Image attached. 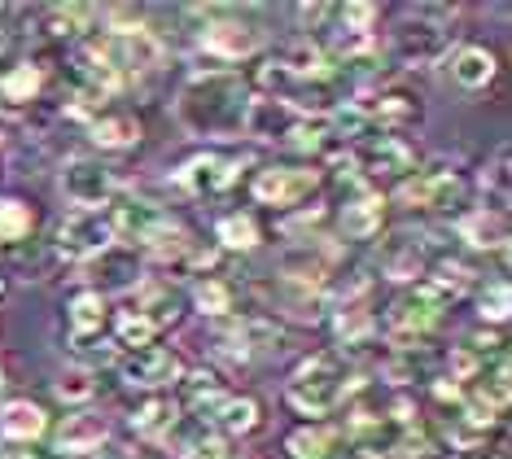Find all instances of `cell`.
<instances>
[{
  "label": "cell",
  "instance_id": "obj_39",
  "mask_svg": "<svg viewBox=\"0 0 512 459\" xmlns=\"http://www.w3.org/2000/svg\"><path fill=\"white\" fill-rule=\"evenodd\" d=\"M508 311H512V289H508V280H504V276L482 280V285H477V320L499 328V324H508Z\"/></svg>",
  "mask_w": 512,
  "mask_h": 459
},
{
  "label": "cell",
  "instance_id": "obj_4",
  "mask_svg": "<svg viewBox=\"0 0 512 459\" xmlns=\"http://www.w3.org/2000/svg\"><path fill=\"white\" fill-rule=\"evenodd\" d=\"M342 359L333 355V350H316V355L298 359V368L289 372L285 381V407L294 411V416H302V425H324V420L333 416L337 407V390H342Z\"/></svg>",
  "mask_w": 512,
  "mask_h": 459
},
{
  "label": "cell",
  "instance_id": "obj_35",
  "mask_svg": "<svg viewBox=\"0 0 512 459\" xmlns=\"http://www.w3.org/2000/svg\"><path fill=\"white\" fill-rule=\"evenodd\" d=\"M53 394H57V403H66L71 411L88 407L92 398H97V372L84 368V363H71V368H66V372H57Z\"/></svg>",
  "mask_w": 512,
  "mask_h": 459
},
{
  "label": "cell",
  "instance_id": "obj_33",
  "mask_svg": "<svg viewBox=\"0 0 512 459\" xmlns=\"http://www.w3.org/2000/svg\"><path fill=\"white\" fill-rule=\"evenodd\" d=\"M101 9L97 5H53L44 9V35L53 40H84V35L97 31Z\"/></svg>",
  "mask_w": 512,
  "mask_h": 459
},
{
  "label": "cell",
  "instance_id": "obj_16",
  "mask_svg": "<svg viewBox=\"0 0 512 459\" xmlns=\"http://www.w3.org/2000/svg\"><path fill=\"white\" fill-rule=\"evenodd\" d=\"M127 306H136L158 333H167V328H176L180 315H184V293L162 276H136L132 289H127Z\"/></svg>",
  "mask_w": 512,
  "mask_h": 459
},
{
  "label": "cell",
  "instance_id": "obj_14",
  "mask_svg": "<svg viewBox=\"0 0 512 459\" xmlns=\"http://www.w3.org/2000/svg\"><path fill=\"white\" fill-rule=\"evenodd\" d=\"M241 171H246V162L241 158L219 153V149H206V153H193V158L176 171V184L189 197H224V193H232V188L241 184Z\"/></svg>",
  "mask_w": 512,
  "mask_h": 459
},
{
  "label": "cell",
  "instance_id": "obj_1",
  "mask_svg": "<svg viewBox=\"0 0 512 459\" xmlns=\"http://www.w3.org/2000/svg\"><path fill=\"white\" fill-rule=\"evenodd\" d=\"M246 105H250V88L237 70L206 66L184 84L180 101H176V119L189 136L232 140V136H241Z\"/></svg>",
  "mask_w": 512,
  "mask_h": 459
},
{
  "label": "cell",
  "instance_id": "obj_47",
  "mask_svg": "<svg viewBox=\"0 0 512 459\" xmlns=\"http://www.w3.org/2000/svg\"><path fill=\"white\" fill-rule=\"evenodd\" d=\"M0 394H5V368H0Z\"/></svg>",
  "mask_w": 512,
  "mask_h": 459
},
{
  "label": "cell",
  "instance_id": "obj_10",
  "mask_svg": "<svg viewBox=\"0 0 512 459\" xmlns=\"http://www.w3.org/2000/svg\"><path fill=\"white\" fill-rule=\"evenodd\" d=\"M416 167H421V149H416L407 136H399V132L372 136L355 153V175L368 188H377V184H390L394 188L399 180H407Z\"/></svg>",
  "mask_w": 512,
  "mask_h": 459
},
{
  "label": "cell",
  "instance_id": "obj_9",
  "mask_svg": "<svg viewBox=\"0 0 512 459\" xmlns=\"http://www.w3.org/2000/svg\"><path fill=\"white\" fill-rule=\"evenodd\" d=\"M110 250H119V237H114V223L106 210H101V215H79V210H71L53 232V254L62 258V263L92 267Z\"/></svg>",
  "mask_w": 512,
  "mask_h": 459
},
{
  "label": "cell",
  "instance_id": "obj_13",
  "mask_svg": "<svg viewBox=\"0 0 512 459\" xmlns=\"http://www.w3.org/2000/svg\"><path fill=\"white\" fill-rule=\"evenodd\" d=\"M97 44L106 53V62L119 70L123 79L132 75H149L167 62V40L154 31V27H141V31H127V35H106L97 31Z\"/></svg>",
  "mask_w": 512,
  "mask_h": 459
},
{
  "label": "cell",
  "instance_id": "obj_25",
  "mask_svg": "<svg viewBox=\"0 0 512 459\" xmlns=\"http://www.w3.org/2000/svg\"><path fill=\"white\" fill-rule=\"evenodd\" d=\"M141 136H145L141 119L127 110H106L88 123V140H92V149H101V153H127L141 145Z\"/></svg>",
  "mask_w": 512,
  "mask_h": 459
},
{
  "label": "cell",
  "instance_id": "obj_24",
  "mask_svg": "<svg viewBox=\"0 0 512 459\" xmlns=\"http://www.w3.org/2000/svg\"><path fill=\"white\" fill-rule=\"evenodd\" d=\"M447 75L456 79L464 92H482L495 84L499 57L486 49V44H456V49L447 53Z\"/></svg>",
  "mask_w": 512,
  "mask_h": 459
},
{
  "label": "cell",
  "instance_id": "obj_41",
  "mask_svg": "<svg viewBox=\"0 0 512 459\" xmlns=\"http://www.w3.org/2000/svg\"><path fill=\"white\" fill-rule=\"evenodd\" d=\"M381 381H390L394 390H407V385H416V381H429V368H425V359H421V350L416 355H390L386 363L377 368Z\"/></svg>",
  "mask_w": 512,
  "mask_h": 459
},
{
  "label": "cell",
  "instance_id": "obj_3",
  "mask_svg": "<svg viewBox=\"0 0 512 459\" xmlns=\"http://www.w3.org/2000/svg\"><path fill=\"white\" fill-rule=\"evenodd\" d=\"M456 5H407L403 27L394 31V62L403 70L438 66L456 49Z\"/></svg>",
  "mask_w": 512,
  "mask_h": 459
},
{
  "label": "cell",
  "instance_id": "obj_5",
  "mask_svg": "<svg viewBox=\"0 0 512 459\" xmlns=\"http://www.w3.org/2000/svg\"><path fill=\"white\" fill-rule=\"evenodd\" d=\"M473 180L456 162H421L407 180L390 188L386 202L399 210H434V215H460L469 206Z\"/></svg>",
  "mask_w": 512,
  "mask_h": 459
},
{
  "label": "cell",
  "instance_id": "obj_32",
  "mask_svg": "<svg viewBox=\"0 0 512 459\" xmlns=\"http://www.w3.org/2000/svg\"><path fill=\"white\" fill-rule=\"evenodd\" d=\"M285 149L302 153V158H320L324 149H333V127H329V114H298L294 123H289V132L281 140Z\"/></svg>",
  "mask_w": 512,
  "mask_h": 459
},
{
  "label": "cell",
  "instance_id": "obj_22",
  "mask_svg": "<svg viewBox=\"0 0 512 459\" xmlns=\"http://www.w3.org/2000/svg\"><path fill=\"white\" fill-rule=\"evenodd\" d=\"M206 429L219 433L224 442H237V438H250V433L263 429V403L254 394H224L219 398V407L211 411V420H206Z\"/></svg>",
  "mask_w": 512,
  "mask_h": 459
},
{
  "label": "cell",
  "instance_id": "obj_29",
  "mask_svg": "<svg viewBox=\"0 0 512 459\" xmlns=\"http://www.w3.org/2000/svg\"><path fill=\"white\" fill-rule=\"evenodd\" d=\"M189 306L202 320H215V324H224L237 315V285L224 276H206V280H193V289H189Z\"/></svg>",
  "mask_w": 512,
  "mask_h": 459
},
{
  "label": "cell",
  "instance_id": "obj_45",
  "mask_svg": "<svg viewBox=\"0 0 512 459\" xmlns=\"http://www.w3.org/2000/svg\"><path fill=\"white\" fill-rule=\"evenodd\" d=\"M346 459H386V451H381V446H372V442H359Z\"/></svg>",
  "mask_w": 512,
  "mask_h": 459
},
{
  "label": "cell",
  "instance_id": "obj_23",
  "mask_svg": "<svg viewBox=\"0 0 512 459\" xmlns=\"http://www.w3.org/2000/svg\"><path fill=\"white\" fill-rule=\"evenodd\" d=\"M49 433V411L31 398H5L0 403V442L5 446H31Z\"/></svg>",
  "mask_w": 512,
  "mask_h": 459
},
{
  "label": "cell",
  "instance_id": "obj_31",
  "mask_svg": "<svg viewBox=\"0 0 512 459\" xmlns=\"http://www.w3.org/2000/svg\"><path fill=\"white\" fill-rule=\"evenodd\" d=\"M184 416L180 403L171 394H145L141 403L132 407V416H127V425H132V433H141V438H162L176 420Z\"/></svg>",
  "mask_w": 512,
  "mask_h": 459
},
{
  "label": "cell",
  "instance_id": "obj_8",
  "mask_svg": "<svg viewBox=\"0 0 512 459\" xmlns=\"http://www.w3.org/2000/svg\"><path fill=\"white\" fill-rule=\"evenodd\" d=\"M346 258V245L333 237H307L285 245L281 258H276V280H289V285L302 289H324L329 293V280L337 272V263Z\"/></svg>",
  "mask_w": 512,
  "mask_h": 459
},
{
  "label": "cell",
  "instance_id": "obj_30",
  "mask_svg": "<svg viewBox=\"0 0 512 459\" xmlns=\"http://www.w3.org/2000/svg\"><path fill=\"white\" fill-rule=\"evenodd\" d=\"M429 263H425V245L421 241H390L381 250V276L394 280V285H407L412 289L416 280H425Z\"/></svg>",
  "mask_w": 512,
  "mask_h": 459
},
{
  "label": "cell",
  "instance_id": "obj_44",
  "mask_svg": "<svg viewBox=\"0 0 512 459\" xmlns=\"http://www.w3.org/2000/svg\"><path fill=\"white\" fill-rule=\"evenodd\" d=\"M429 394H434L438 403H451V407H460L464 398H469V390H464L460 381H451V376H429Z\"/></svg>",
  "mask_w": 512,
  "mask_h": 459
},
{
  "label": "cell",
  "instance_id": "obj_12",
  "mask_svg": "<svg viewBox=\"0 0 512 459\" xmlns=\"http://www.w3.org/2000/svg\"><path fill=\"white\" fill-rule=\"evenodd\" d=\"M259 298H267L263 315L272 320H294V324H324L333 311V293L324 289H302V285H289V280H259L254 285Z\"/></svg>",
  "mask_w": 512,
  "mask_h": 459
},
{
  "label": "cell",
  "instance_id": "obj_15",
  "mask_svg": "<svg viewBox=\"0 0 512 459\" xmlns=\"http://www.w3.org/2000/svg\"><path fill=\"white\" fill-rule=\"evenodd\" d=\"M110 446V420L92 407L66 411L53 429V451L62 459H97Z\"/></svg>",
  "mask_w": 512,
  "mask_h": 459
},
{
  "label": "cell",
  "instance_id": "obj_37",
  "mask_svg": "<svg viewBox=\"0 0 512 459\" xmlns=\"http://www.w3.org/2000/svg\"><path fill=\"white\" fill-rule=\"evenodd\" d=\"M477 193H482L486 210L508 215V149H499L491 158V167H482V175H477Z\"/></svg>",
  "mask_w": 512,
  "mask_h": 459
},
{
  "label": "cell",
  "instance_id": "obj_20",
  "mask_svg": "<svg viewBox=\"0 0 512 459\" xmlns=\"http://www.w3.org/2000/svg\"><path fill=\"white\" fill-rule=\"evenodd\" d=\"M329 324H333V337H337V346H342V350L372 346V341H377V324H381V315L372 311V293H368V298L333 302Z\"/></svg>",
  "mask_w": 512,
  "mask_h": 459
},
{
  "label": "cell",
  "instance_id": "obj_38",
  "mask_svg": "<svg viewBox=\"0 0 512 459\" xmlns=\"http://www.w3.org/2000/svg\"><path fill=\"white\" fill-rule=\"evenodd\" d=\"M337 433L329 425H298L294 433H285V455L289 459H329Z\"/></svg>",
  "mask_w": 512,
  "mask_h": 459
},
{
  "label": "cell",
  "instance_id": "obj_11",
  "mask_svg": "<svg viewBox=\"0 0 512 459\" xmlns=\"http://www.w3.org/2000/svg\"><path fill=\"white\" fill-rule=\"evenodd\" d=\"M184 372H189V363L171 346H145V350H132V355L119 359L123 385H132V390H141V394H171L184 381Z\"/></svg>",
  "mask_w": 512,
  "mask_h": 459
},
{
  "label": "cell",
  "instance_id": "obj_42",
  "mask_svg": "<svg viewBox=\"0 0 512 459\" xmlns=\"http://www.w3.org/2000/svg\"><path fill=\"white\" fill-rule=\"evenodd\" d=\"M381 9L368 5V0H346V5H333V27L346 31H377Z\"/></svg>",
  "mask_w": 512,
  "mask_h": 459
},
{
  "label": "cell",
  "instance_id": "obj_27",
  "mask_svg": "<svg viewBox=\"0 0 512 459\" xmlns=\"http://www.w3.org/2000/svg\"><path fill=\"white\" fill-rule=\"evenodd\" d=\"M215 250L219 254H254L263 245V223L250 210H228L215 219Z\"/></svg>",
  "mask_w": 512,
  "mask_h": 459
},
{
  "label": "cell",
  "instance_id": "obj_17",
  "mask_svg": "<svg viewBox=\"0 0 512 459\" xmlns=\"http://www.w3.org/2000/svg\"><path fill=\"white\" fill-rule=\"evenodd\" d=\"M49 92V66L40 57H14L0 70V110H31Z\"/></svg>",
  "mask_w": 512,
  "mask_h": 459
},
{
  "label": "cell",
  "instance_id": "obj_34",
  "mask_svg": "<svg viewBox=\"0 0 512 459\" xmlns=\"http://www.w3.org/2000/svg\"><path fill=\"white\" fill-rule=\"evenodd\" d=\"M162 333L154 324L145 320L136 306H119V311H110V341L123 350V355H132V350H145V346H154Z\"/></svg>",
  "mask_w": 512,
  "mask_h": 459
},
{
  "label": "cell",
  "instance_id": "obj_36",
  "mask_svg": "<svg viewBox=\"0 0 512 459\" xmlns=\"http://www.w3.org/2000/svg\"><path fill=\"white\" fill-rule=\"evenodd\" d=\"M324 219H329V206L324 202H311V206H294V210H285L281 219H276V232L294 245V241H307V237H320V228H324Z\"/></svg>",
  "mask_w": 512,
  "mask_h": 459
},
{
  "label": "cell",
  "instance_id": "obj_21",
  "mask_svg": "<svg viewBox=\"0 0 512 459\" xmlns=\"http://www.w3.org/2000/svg\"><path fill=\"white\" fill-rule=\"evenodd\" d=\"M451 232H456L464 241V250H473V254H508V219L486 206L460 210Z\"/></svg>",
  "mask_w": 512,
  "mask_h": 459
},
{
  "label": "cell",
  "instance_id": "obj_18",
  "mask_svg": "<svg viewBox=\"0 0 512 459\" xmlns=\"http://www.w3.org/2000/svg\"><path fill=\"white\" fill-rule=\"evenodd\" d=\"M193 245H197L193 232L184 228L171 210H162V215L145 228V237L136 241V250H141L149 263H158V267H184V258H189Z\"/></svg>",
  "mask_w": 512,
  "mask_h": 459
},
{
  "label": "cell",
  "instance_id": "obj_26",
  "mask_svg": "<svg viewBox=\"0 0 512 459\" xmlns=\"http://www.w3.org/2000/svg\"><path fill=\"white\" fill-rule=\"evenodd\" d=\"M298 119V110L285 97H250L246 119H241V132L254 140H285L289 123Z\"/></svg>",
  "mask_w": 512,
  "mask_h": 459
},
{
  "label": "cell",
  "instance_id": "obj_28",
  "mask_svg": "<svg viewBox=\"0 0 512 459\" xmlns=\"http://www.w3.org/2000/svg\"><path fill=\"white\" fill-rule=\"evenodd\" d=\"M66 324H71V337H97L110 328V298L101 289L84 285L66 302Z\"/></svg>",
  "mask_w": 512,
  "mask_h": 459
},
{
  "label": "cell",
  "instance_id": "obj_40",
  "mask_svg": "<svg viewBox=\"0 0 512 459\" xmlns=\"http://www.w3.org/2000/svg\"><path fill=\"white\" fill-rule=\"evenodd\" d=\"M36 228V210L22 197H0V241H27Z\"/></svg>",
  "mask_w": 512,
  "mask_h": 459
},
{
  "label": "cell",
  "instance_id": "obj_2",
  "mask_svg": "<svg viewBox=\"0 0 512 459\" xmlns=\"http://www.w3.org/2000/svg\"><path fill=\"white\" fill-rule=\"evenodd\" d=\"M184 18H193V40H197V53L206 57L211 66L219 70H232L250 57L263 53V31L246 22L237 9H219V5H189Z\"/></svg>",
  "mask_w": 512,
  "mask_h": 459
},
{
  "label": "cell",
  "instance_id": "obj_6",
  "mask_svg": "<svg viewBox=\"0 0 512 459\" xmlns=\"http://www.w3.org/2000/svg\"><path fill=\"white\" fill-rule=\"evenodd\" d=\"M324 184V171L316 162H267L250 175V197L267 210H276V215H285V210L294 206H307L311 193H320Z\"/></svg>",
  "mask_w": 512,
  "mask_h": 459
},
{
  "label": "cell",
  "instance_id": "obj_19",
  "mask_svg": "<svg viewBox=\"0 0 512 459\" xmlns=\"http://www.w3.org/2000/svg\"><path fill=\"white\" fill-rule=\"evenodd\" d=\"M390 215V202L381 188H359L355 197H346V206L337 210V228H342V241H372L381 237Z\"/></svg>",
  "mask_w": 512,
  "mask_h": 459
},
{
  "label": "cell",
  "instance_id": "obj_43",
  "mask_svg": "<svg viewBox=\"0 0 512 459\" xmlns=\"http://www.w3.org/2000/svg\"><path fill=\"white\" fill-rule=\"evenodd\" d=\"M429 451H434L429 429L412 425V429H399V438L386 446V459H429Z\"/></svg>",
  "mask_w": 512,
  "mask_h": 459
},
{
  "label": "cell",
  "instance_id": "obj_7",
  "mask_svg": "<svg viewBox=\"0 0 512 459\" xmlns=\"http://www.w3.org/2000/svg\"><path fill=\"white\" fill-rule=\"evenodd\" d=\"M57 188H62L66 206L79 210V215H101L119 202V175L114 167H106L101 158L92 153H75V158L62 162V175H57Z\"/></svg>",
  "mask_w": 512,
  "mask_h": 459
},
{
  "label": "cell",
  "instance_id": "obj_46",
  "mask_svg": "<svg viewBox=\"0 0 512 459\" xmlns=\"http://www.w3.org/2000/svg\"><path fill=\"white\" fill-rule=\"evenodd\" d=\"M0 459H36V455H31V451H5Z\"/></svg>",
  "mask_w": 512,
  "mask_h": 459
}]
</instances>
